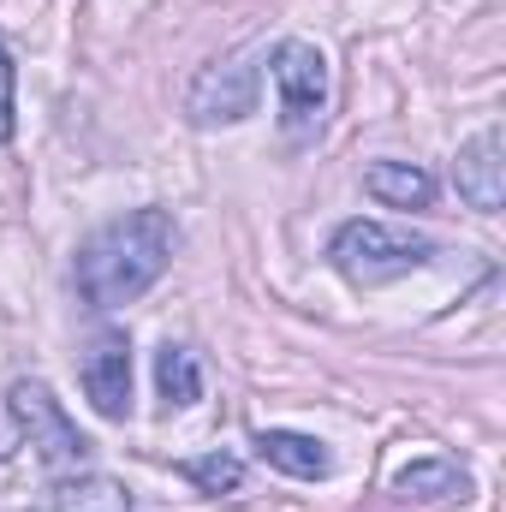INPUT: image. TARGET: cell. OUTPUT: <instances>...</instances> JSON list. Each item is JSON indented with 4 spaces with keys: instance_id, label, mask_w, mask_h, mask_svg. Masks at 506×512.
Returning <instances> with one entry per match:
<instances>
[{
    "instance_id": "1",
    "label": "cell",
    "mask_w": 506,
    "mask_h": 512,
    "mask_svg": "<svg viewBox=\"0 0 506 512\" xmlns=\"http://www.w3.org/2000/svg\"><path fill=\"white\" fill-rule=\"evenodd\" d=\"M173 215L167 209H131L120 221H108L102 233L84 239L78 251V292L90 310H126L137 304L173 262Z\"/></svg>"
},
{
    "instance_id": "2",
    "label": "cell",
    "mask_w": 506,
    "mask_h": 512,
    "mask_svg": "<svg viewBox=\"0 0 506 512\" xmlns=\"http://www.w3.org/2000/svg\"><path fill=\"white\" fill-rule=\"evenodd\" d=\"M328 256L352 286H387V280L423 268L435 256V239H423L411 227H387V221H346L334 233Z\"/></svg>"
},
{
    "instance_id": "3",
    "label": "cell",
    "mask_w": 506,
    "mask_h": 512,
    "mask_svg": "<svg viewBox=\"0 0 506 512\" xmlns=\"http://www.w3.org/2000/svg\"><path fill=\"white\" fill-rule=\"evenodd\" d=\"M6 411H12V423H18V435L30 441V453L54 471V477H72V471H84L90 465V453H96V441L60 411V399L48 393V382H12L6 387Z\"/></svg>"
},
{
    "instance_id": "4",
    "label": "cell",
    "mask_w": 506,
    "mask_h": 512,
    "mask_svg": "<svg viewBox=\"0 0 506 512\" xmlns=\"http://www.w3.org/2000/svg\"><path fill=\"white\" fill-rule=\"evenodd\" d=\"M268 72L280 84V131L292 143L316 137L322 114H328V60H322V48L304 42V36H286L268 54Z\"/></svg>"
},
{
    "instance_id": "5",
    "label": "cell",
    "mask_w": 506,
    "mask_h": 512,
    "mask_svg": "<svg viewBox=\"0 0 506 512\" xmlns=\"http://www.w3.org/2000/svg\"><path fill=\"white\" fill-rule=\"evenodd\" d=\"M256 66L251 60H215L197 72L191 96H185V114L197 126H233V120H251L256 114Z\"/></svg>"
},
{
    "instance_id": "6",
    "label": "cell",
    "mask_w": 506,
    "mask_h": 512,
    "mask_svg": "<svg viewBox=\"0 0 506 512\" xmlns=\"http://www.w3.org/2000/svg\"><path fill=\"white\" fill-rule=\"evenodd\" d=\"M78 382L90 393L96 417L126 423L131 417V340L126 334H96L90 352L78 358Z\"/></svg>"
},
{
    "instance_id": "7",
    "label": "cell",
    "mask_w": 506,
    "mask_h": 512,
    "mask_svg": "<svg viewBox=\"0 0 506 512\" xmlns=\"http://www.w3.org/2000/svg\"><path fill=\"white\" fill-rule=\"evenodd\" d=\"M453 179H459V197H465L471 209H483V215L501 209L506 203V143H501V126L477 131V137L459 149Z\"/></svg>"
},
{
    "instance_id": "8",
    "label": "cell",
    "mask_w": 506,
    "mask_h": 512,
    "mask_svg": "<svg viewBox=\"0 0 506 512\" xmlns=\"http://www.w3.org/2000/svg\"><path fill=\"white\" fill-rule=\"evenodd\" d=\"M36 512H131V489L120 477H102V471H72L42 495Z\"/></svg>"
},
{
    "instance_id": "9",
    "label": "cell",
    "mask_w": 506,
    "mask_h": 512,
    "mask_svg": "<svg viewBox=\"0 0 506 512\" xmlns=\"http://www.w3.org/2000/svg\"><path fill=\"white\" fill-rule=\"evenodd\" d=\"M393 495L399 501H423V507H435V501H471V471L459 459H411L393 477Z\"/></svg>"
},
{
    "instance_id": "10",
    "label": "cell",
    "mask_w": 506,
    "mask_h": 512,
    "mask_svg": "<svg viewBox=\"0 0 506 512\" xmlns=\"http://www.w3.org/2000/svg\"><path fill=\"white\" fill-rule=\"evenodd\" d=\"M256 459L274 465V471H286V477H304V483H316V477L334 471L328 447L316 435H292V429H256Z\"/></svg>"
},
{
    "instance_id": "11",
    "label": "cell",
    "mask_w": 506,
    "mask_h": 512,
    "mask_svg": "<svg viewBox=\"0 0 506 512\" xmlns=\"http://www.w3.org/2000/svg\"><path fill=\"white\" fill-rule=\"evenodd\" d=\"M364 191L381 209H429L435 203V179L411 161H370L364 167Z\"/></svg>"
},
{
    "instance_id": "12",
    "label": "cell",
    "mask_w": 506,
    "mask_h": 512,
    "mask_svg": "<svg viewBox=\"0 0 506 512\" xmlns=\"http://www.w3.org/2000/svg\"><path fill=\"white\" fill-rule=\"evenodd\" d=\"M155 387H161V405L167 411H185V405H197V393H203V370H197V358L185 352V346H161L155 352Z\"/></svg>"
},
{
    "instance_id": "13",
    "label": "cell",
    "mask_w": 506,
    "mask_h": 512,
    "mask_svg": "<svg viewBox=\"0 0 506 512\" xmlns=\"http://www.w3.org/2000/svg\"><path fill=\"white\" fill-rule=\"evenodd\" d=\"M185 477L203 489V495H233L245 483V465L233 453H203V459H185Z\"/></svg>"
},
{
    "instance_id": "14",
    "label": "cell",
    "mask_w": 506,
    "mask_h": 512,
    "mask_svg": "<svg viewBox=\"0 0 506 512\" xmlns=\"http://www.w3.org/2000/svg\"><path fill=\"white\" fill-rule=\"evenodd\" d=\"M12 54H6V42H0V143L12 137Z\"/></svg>"
}]
</instances>
